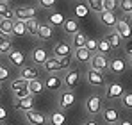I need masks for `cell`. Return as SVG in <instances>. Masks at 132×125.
<instances>
[{"instance_id":"1","label":"cell","mask_w":132,"mask_h":125,"mask_svg":"<svg viewBox=\"0 0 132 125\" xmlns=\"http://www.w3.org/2000/svg\"><path fill=\"white\" fill-rule=\"evenodd\" d=\"M70 64H71V57H64V59H57V57H54V56H50L46 62L43 64V70L48 73V75H59V72H68V68H70Z\"/></svg>"},{"instance_id":"2","label":"cell","mask_w":132,"mask_h":125,"mask_svg":"<svg viewBox=\"0 0 132 125\" xmlns=\"http://www.w3.org/2000/svg\"><path fill=\"white\" fill-rule=\"evenodd\" d=\"M84 109L89 116H96V114H102L104 111V97L102 95H89L84 102Z\"/></svg>"},{"instance_id":"3","label":"cell","mask_w":132,"mask_h":125,"mask_svg":"<svg viewBox=\"0 0 132 125\" xmlns=\"http://www.w3.org/2000/svg\"><path fill=\"white\" fill-rule=\"evenodd\" d=\"M86 81H88V84L93 86V88H105V86H107L105 73L96 72V70H91V68L86 72Z\"/></svg>"},{"instance_id":"4","label":"cell","mask_w":132,"mask_h":125,"mask_svg":"<svg viewBox=\"0 0 132 125\" xmlns=\"http://www.w3.org/2000/svg\"><path fill=\"white\" fill-rule=\"evenodd\" d=\"M102 118L107 125H118L121 120V114H120V109L114 107V105H105L104 111H102Z\"/></svg>"},{"instance_id":"5","label":"cell","mask_w":132,"mask_h":125,"mask_svg":"<svg viewBox=\"0 0 132 125\" xmlns=\"http://www.w3.org/2000/svg\"><path fill=\"white\" fill-rule=\"evenodd\" d=\"M75 102H77V97H75V93L70 91V89H63V91L59 93V97H57V105H59L61 111L70 109L71 105H75Z\"/></svg>"},{"instance_id":"6","label":"cell","mask_w":132,"mask_h":125,"mask_svg":"<svg viewBox=\"0 0 132 125\" xmlns=\"http://www.w3.org/2000/svg\"><path fill=\"white\" fill-rule=\"evenodd\" d=\"M125 93L123 89V84L118 82V81H111L107 86H105V98L107 100H116V98H121Z\"/></svg>"},{"instance_id":"7","label":"cell","mask_w":132,"mask_h":125,"mask_svg":"<svg viewBox=\"0 0 132 125\" xmlns=\"http://www.w3.org/2000/svg\"><path fill=\"white\" fill-rule=\"evenodd\" d=\"M109 57L107 56H102V54H93V57H91V70H96V72H102V73H105L107 70H109Z\"/></svg>"},{"instance_id":"8","label":"cell","mask_w":132,"mask_h":125,"mask_svg":"<svg viewBox=\"0 0 132 125\" xmlns=\"http://www.w3.org/2000/svg\"><path fill=\"white\" fill-rule=\"evenodd\" d=\"M63 81H64V89H70V91H73L79 82H80V72L79 70H68L66 72V75H63Z\"/></svg>"},{"instance_id":"9","label":"cell","mask_w":132,"mask_h":125,"mask_svg":"<svg viewBox=\"0 0 132 125\" xmlns=\"http://www.w3.org/2000/svg\"><path fill=\"white\" fill-rule=\"evenodd\" d=\"M23 118H25V122L29 125H48V116H45L43 113H39V111H36V109L25 113Z\"/></svg>"},{"instance_id":"10","label":"cell","mask_w":132,"mask_h":125,"mask_svg":"<svg viewBox=\"0 0 132 125\" xmlns=\"http://www.w3.org/2000/svg\"><path fill=\"white\" fill-rule=\"evenodd\" d=\"M43 82H45V88L50 89V91H61V89H64L63 75H48Z\"/></svg>"},{"instance_id":"11","label":"cell","mask_w":132,"mask_h":125,"mask_svg":"<svg viewBox=\"0 0 132 125\" xmlns=\"http://www.w3.org/2000/svg\"><path fill=\"white\" fill-rule=\"evenodd\" d=\"M73 54V48H71V45L66 41H59L55 43V46H54V57H57V59H64V57H70Z\"/></svg>"},{"instance_id":"12","label":"cell","mask_w":132,"mask_h":125,"mask_svg":"<svg viewBox=\"0 0 132 125\" xmlns=\"http://www.w3.org/2000/svg\"><path fill=\"white\" fill-rule=\"evenodd\" d=\"M20 79H23L25 82H32L36 79H39V68L38 66H23L20 70Z\"/></svg>"},{"instance_id":"13","label":"cell","mask_w":132,"mask_h":125,"mask_svg":"<svg viewBox=\"0 0 132 125\" xmlns=\"http://www.w3.org/2000/svg\"><path fill=\"white\" fill-rule=\"evenodd\" d=\"M48 57H50V56H48L46 48H43V46H36V48H32V52H30V59H32V62H36L38 66H43Z\"/></svg>"},{"instance_id":"14","label":"cell","mask_w":132,"mask_h":125,"mask_svg":"<svg viewBox=\"0 0 132 125\" xmlns=\"http://www.w3.org/2000/svg\"><path fill=\"white\" fill-rule=\"evenodd\" d=\"M36 14H38V9L36 7H18V9H14L16 20H22V21L32 20V18H36Z\"/></svg>"},{"instance_id":"15","label":"cell","mask_w":132,"mask_h":125,"mask_svg":"<svg viewBox=\"0 0 132 125\" xmlns=\"http://www.w3.org/2000/svg\"><path fill=\"white\" fill-rule=\"evenodd\" d=\"M114 30H116V34H118L121 40H129V38H132V27H130V23H129L127 20H118Z\"/></svg>"},{"instance_id":"16","label":"cell","mask_w":132,"mask_h":125,"mask_svg":"<svg viewBox=\"0 0 132 125\" xmlns=\"http://www.w3.org/2000/svg\"><path fill=\"white\" fill-rule=\"evenodd\" d=\"M98 20H100V23H102L104 27H107V29H112V30H114V27H116V23H118V18H116V14H114V13H109V11H104V13H100V14H98Z\"/></svg>"},{"instance_id":"17","label":"cell","mask_w":132,"mask_h":125,"mask_svg":"<svg viewBox=\"0 0 132 125\" xmlns=\"http://www.w3.org/2000/svg\"><path fill=\"white\" fill-rule=\"evenodd\" d=\"M14 109L18 111V113H29V111H32L34 109V97L32 95H29L27 98H22V100H16V104H14Z\"/></svg>"},{"instance_id":"18","label":"cell","mask_w":132,"mask_h":125,"mask_svg":"<svg viewBox=\"0 0 132 125\" xmlns=\"http://www.w3.org/2000/svg\"><path fill=\"white\" fill-rule=\"evenodd\" d=\"M125 70H127V61L121 59V57H116L109 62V72L112 75H121Z\"/></svg>"},{"instance_id":"19","label":"cell","mask_w":132,"mask_h":125,"mask_svg":"<svg viewBox=\"0 0 132 125\" xmlns=\"http://www.w3.org/2000/svg\"><path fill=\"white\" fill-rule=\"evenodd\" d=\"M63 32L68 36H75L77 32H80V25L75 18H66L63 23Z\"/></svg>"},{"instance_id":"20","label":"cell","mask_w":132,"mask_h":125,"mask_svg":"<svg viewBox=\"0 0 132 125\" xmlns=\"http://www.w3.org/2000/svg\"><path fill=\"white\" fill-rule=\"evenodd\" d=\"M7 59H9V62H11L13 66H16V68H20V70L25 66V54H23L22 50H16V48H14V50L7 56Z\"/></svg>"},{"instance_id":"21","label":"cell","mask_w":132,"mask_h":125,"mask_svg":"<svg viewBox=\"0 0 132 125\" xmlns=\"http://www.w3.org/2000/svg\"><path fill=\"white\" fill-rule=\"evenodd\" d=\"M48 123L50 125H66V114L61 109H55L48 114Z\"/></svg>"},{"instance_id":"22","label":"cell","mask_w":132,"mask_h":125,"mask_svg":"<svg viewBox=\"0 0 132 125\" xmlns=\"http://www.w3.org/2000/svg\"><path fill=\"white\" fill-rule=\"evenodd\" d=\"M52 34H54V27H52L50 23H41V25H39L38 40H41V41H48V40L52 38Z\"/></svg>"},{"instance_id":"23","label":"cell","mask_w":132,"mask_h":125,"mask_svg":"<svg viewBox=\"0 0 132 125\" xmlns=\"http://www.w3.org/2000/svg\"><path fill=\"white\" fill-rule=\"evenodd\" d=\"M105 40H107V43H109L111 50L120 48V46H121V43H123V40L116 34V30H109V32H107V36H105Z\"/></svg>"},{"instance_id":"24","label":"cell","mask_w":132,"mask_h":125,"mask_svg":"<svg viewBox=\"0 0 132 125\" xmlns=\"http://www.w3.org/2000/svg\"><path fill=\"white\" fill-rule=\"evenodd\" d=\"M73 57L79 62H91L93 54L89 52L88 48H77V50H73Z\"/></svg>"},{"instance_id":"25","label":"cell","mask_w":132,"mask_h":125,"mask_svg":"<svg viewBox=\"0 0 132 125\" xmlns=\"http://www.w3.org/2000/svg\"><path fill=\"white\" fill-rule=\"evenodd\" d=\"M86 41H88V36L84 32H77L75 36H71V48L77 50V48H84L86 46Z\"/></svg>"},{"instance_id":"26","label":"cell","mask_w":132,"mask_h":125,"mask_svg":"<svg viewBox=\"0 0 132 125\" xmlns=\"http://www.w3.org/2000/svg\"><path fill=\"white\" fill-rule=\"evenodd\" d=\"M45 91V82L41 79H36V81H32V82H29V93L32 95V97H36V95H41Z\"/></svg>"},{"instance_id":"27","label":"cell","mask_w":132,"mask_h":125,"mask_svg":"<svg viewBox=\"0 0 132 125\" xmlns=\"http://www.w3.org/2000/svg\"><path fill=\"white\" fill-rule=\"evenodd\" d=\"M13 16H14V11L11 9L9 2L0 0V18H4V20H13Z\"/></svg>"},{"instance_id":"28","label":"cell","mask_w":132,"mask_h":125,"mask_svg":"<svg viewBox=\"0 0 132 125\" xmlns=\"http://www.w3.org/2000/svg\"><path fill=\"white\" fill-rule=\"evenodd\" d=\"M39 21L36 20V18H32V20H27L25 21V27H27V34H30V36H36L38 38V30H39Z\"/></svg>"},{"instance_id":"29","label":"cell","mask_w":132,"mask_h":125,"mask_svg":"<svg viewBox=\"0 0 132 125\" xmlns=\"http://www.w3.org/2000/svg\"><path fill=\"white\" fill-rule=\"evenodd\" d=\"M13 25H14V20H4L0 18V30L7 36H13Z\"/></svg>"},{"instance_id":"30","label":"cell","mask_w":132,"mask_h":125,"mask_svg":"<svg viewBox=\"0 0 132 125\" xmlns=\"http://www.w3.org/2000/svg\"><path fill=\"white\" fill-rule=\"evenodd\" d=\"M23 34H27L25 21H22V20H14V25H13V36H23Z\"/></svg>"},{"instance_id":"31","label":"cell","mask_w":132,"mask_h":125,"mask_svg":"<svg viewBox=\"0 0 132 125\" xmlns=\"http://www.w3.org/2000/svg\"><path fill=\"white\" fill-rule=\"evenodd\" d=\"M109 52H111V46H109V43H107V40H105V38L98 40V43H96V54L107 56Z\"/></svg>"},{"instance_id":"32","label":"cell","mask_w":132,"mask_h":125,"mask_svg":"<svg viewBox=\"0 0 132 125\" xmlns=\"http://www.w3.org/2000/svg\"><path fill=\"white\" fill-rule=\"evenodd\" d=\"M86 5H88L91 11H95V13H104V0H88L86 2Z\"/></svg>"},{"instance_id":"33","label":"cell","mask_w":132,"mask_h":125,"mask_svg":"<svg viewBox=\"0 0 132 125\" xmlns=\"http://www.w3.org/2000/svg\"><path fill=\"white\" fill-rule=\"evenodd\" d=\"M11 89H13V93L22 91V89H29V82H25L23 79H16V81L11 82Z\"/></svg>"},{"instance_id":"34","label":"cell","mask_w":132,"mask_h":125,"mask_svg":"<svg viewBox=\"0 0 132 125\" xmlns=\"http://www.w3.org/2000/svg\"><path fill=\"white\" fill-rule=\"evenodd\" d=\"M13 50H14V48H13V40H9V41H0V54H2V56H9Z\"/></svg>"},{"instance_id":"35","label":"cell","mask_w":132,"mask_h":125,"mask_svg":"<svg viewBox=\"0 0 132 125\" xmlns=\"http://www.w3.org/2000/svg\"><path fill=\"white\" fill-rule=\"evenodd\" d=\"M120 100H121V105H123L125 109L132 111V91H125L123 97H121Z\"/></svg>"},{"instance_id":"36","label":"cell","mask_w":132,"mask_h":125,"mask_svg":"<svg viewBox=\"0 0 132 125\" xmlns=\"http://www.w3.org/2000/svg\"><path fill=\"white\" fill-rule=\"evenodd\" d=\"M9 77H11L9 66H5L4 62H0V84H2V82H5V81H9Z\"/></svg>"},{"instance_id":"37","label":"cell","mask_w":132,"mask_h":125,"mask_svg":"<svg viewBox=\"0 0 132 125\" xmlns=\"http://www.w3.org/2000/svg\"><path fill=\"white\" fill-rule=\"evenodd\" d=\"M48 20H50V25H52V27H55V25H61V27H63V23H64L66 18L63 16V14L55 13V14H52V16L48 18Z\"/></svg>"},{"instance_id":"38","label":"cell","mask_w":132,"mask_h":125,"mask_svg":"<svg viewBox=\"0 0 132 125\" xmlns=\"http://www.w3.org/2000/svg\"><path fill=\"white\" fill-rule=\"evenodd\" d=\"M118 5H120V9H121L125 14H130L132 13V0H120Z\"/></svg>"},{"instance_id":"39","label":"cell","mask_w":132,"mask_h":125,"mask_svg":"<svg viewBox=\"0 0 132 125\" xmlns=\"http://www.w3.org/2000/svg\"><path fill=\"white\" fill-rule=\"evenodd\" d=\"M118 2L116 0H104V11H109V13H114Z\"/></svg>"},{"instance_id":"40","label":"cell","mask_w":132,"mask_h":125,"mask_svg":"<svg viewBox=\"0 0 132 125\" xmlns=\"http://www.w3.org/2000/svg\"><path fill=\"white\" fill-rule=\"evenodd\" d=\"M96 40H93V38H88V41H86V46L84 48H88L91 54H96Z\"/></svg>"},{"instance_id":"41","label":"cell","mask_w":132,"mask_h":125,"mask_svg":"<svg viewBox=\"0 0 132 125\" xmlns=\"http://www.w3.org/2000/svg\"><path fill=\"white\" fill-rule=\"evenodd\" d=\"M13 95H14L16 100H22V98H27L30 93H29V89H22V91H16V93H13Z\"/></svg>"},{"instance_id":"42","label":"cell","mask_w":132,"mask_h":125,"mask_svg":"<svg viewBox=\"0 0 132 125\" xmlns=\"http://www.w3.org/2000/svg\"><path fill=\"white\" fill-rule=\"evenodd\" d=\"M75 13H77V16H86L88 14V5H77Z\"/></svg>"},{"instance_id":"43","label":"cell","mask_w":132,"mask_h":125,"mask_svg":"<svg viewBox=\"0 0 132 125\" xmlns=\"http://www.w3.org/2000/svg\"><path fill=\"white\" fill-rule=\"evenodd\" d=\"M39 5L45 7V9H50V7L55 5V0H39Z\"/></svg>"},{"instance_id":"44","label":"cell","mask_w":132,"mask_h":125,"mask_svg":"<svg viewBox=\"0 0 132 125\" xmlns=\"http://www.w3.org/2000/svg\"><path fill=\"white\" fill-rule=\"evenodd\" d=\"M9 40H13V36H7V34H4L0 30V41H9Z\"/></svg>"},{"instance_id":"45","label":"cell","mask_w":132,"mask_h":125,"mask_svg":"<svg viewBox=\"0 0 132 125\" xmlns=\"http://www.w3.org/2000/svg\"><path fill=\"white\" fill-rule=\"evenodd\" d=\"M5 116H7L5 109H4V107H0V122H4V120H5Z\"/></svg>"},{"instance_id":"46","label":"cell","mask_w":132,"mask_h":125,"mask_svg":"<svg viewBox=\"0 0 132 125\" xmlns=\"http://www.w3.org/2000/svg\"><path fill=\"white\" fill-rule=\"evenodd\" d=\"M127 56H129V57L132 56V41L129 43V45H127Z\"/></svg>"},{"instance_id":"47","label":"cell","mask_w":132,"mask_h":125,"mask_svg":"<svg viewBox=\"0 0 132 125\" xmlns=\"http://www.w3.org/2000/svg\"><path fill=\"white\" fill-rule=\"evenodd\" d=\"M118 125H132V122L130 120H120V123Z\"/></svg>"},{"instance_id":"48","label":"cell","mask_w":132,"mask_h":125,"mask_svg":"<svg viewBox=\"0 0 132 125\" xmlns=\"http://www.w3.org/2000/svg\"><path fill=\"white\" fill-rule=\"evenodd\" d=\"M82 125H98V123H96L95 120H86V122H84Z\"/></svg>"},{"instance_id":"49","label":"cell","mask_w":132,"mask_h":125,"mask_svg":"<svg viewBox=\"0 0 132 125\" xmlns=\"http://www.w3.org/2000/svg\"><path fill=\"white\" fill-rule=\"evenodd\" d=\"M2 95H4V91H2V84H0V98H2Z\"/></svg>"},{"instance_id":"50","label":"cell","mask_w":132,"mask_h":125,"mask_svg":"<svg viewBox=\"0 0 132 125\" xmlns=\"http://www.w3.org/2000/svg\"><path fill=\"white\" fill-rule=\"evenodd\" d=\"M129 64H130V66H132V56H130V57H129Z\"/></svg>"},{"instance_id":"51","label":"cell","mask_w":132,"mask_h":125,"mask_svg":"<svg viewBox=\"0 0 132 125\" xmlns=\"http://www.w3.org/2000/svg\"><path fill=\"white\" fill-rule=\"evenodd\" d=\"M130 18H132V13H130Z\"/></svg>"},{"instance_id":"52","label":"cell","mask_w":132,"mask_h":125,"mask_svg":"<svg viewBox=\"0 0 132 125\" xmlns=\"http://www.w3.org/2000/svg\"><path fill=\"white\" fill-rule=\"evenodd\" d=\"M0 56H2V54H0Z\"/></svg>"}]
</instances>
